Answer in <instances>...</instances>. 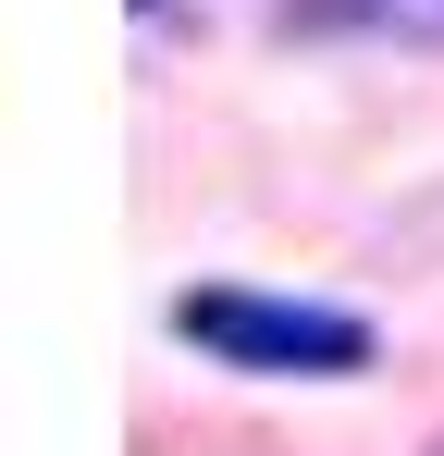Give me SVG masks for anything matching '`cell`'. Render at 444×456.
<instances>
[{
    "mask_svg": "<svg viewBox=\"0 0 444 456\" xmlns=\"http://www.w3.org/2000/svg\"><path fill=\"white\" fill-rule=\"evenodd\" d=\"M173 333L198 358H222V370H259V382H346V370H370V321L358 308L284 297V284H185Z\"/></svg>",
    "mask_w": 444,
    "mask_h": 456,
    "instance_id": "6da1fadb",
    "label": "cell"
},
{
    "mask_svg": "<svg viewBox=\"0 0 444 456\" xmlns=\"http://www.w3.org/2000/svg\"><path fill=\"white\" fill-rule=\"evenodd\" d=\"M395 12H407V25H420V37H444V0H395Z\"/></svg>",
    "mask_w": 444,
    "mask_h": 456,
    "instance_id": "7a4b0ae2",
    "label": "cell"
}]
</instances>
